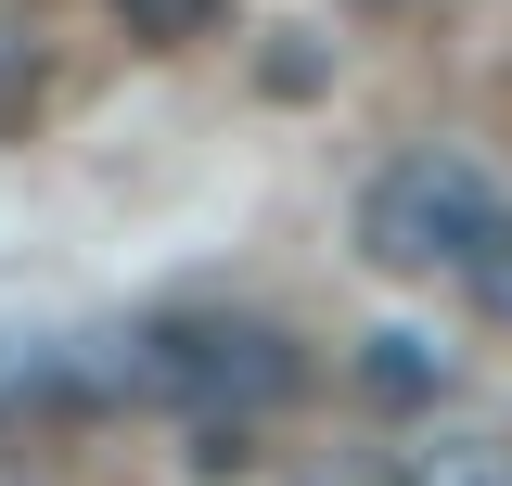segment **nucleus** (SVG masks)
Instances as JSON below:
<instances>
[{"mask_svg": "<svg viewBox=\"0 0 512 486\" xmlns=\"http://www.w3.org/2000/svg\"><path fill=\"white\" fill-rule=\"evenodd\" d=\"M90 384L103 397H167L192 423H256L308 384V359L269 320H154V333H116V359H90Z\"/></svg>", "mask_w": 512, "mask_h": 486, "instance_id": "1", "label": "nucleus"}, {"mask_svg": "<svg viewBox=\"0 0 512 486\" xmlns=\"http://www.w3.org/2000/svg\"><path fill=\"white\" fill-rule=\"evenodd\" d=\"M487 231H500V192H487V167L461 141H410L359 192V256L384 282H461L487 256Z\"/></svg>", "mask_w": 512, "mask_h": 486, "instance_id": "2", "label": "nucleus"}, {"mask_svg": "<svg viewBox=\"0 0 512 486\" xmlns=\"http://www.w3.org/2000/svg\"><path fill=\"white\" fill-rule=\"evenodd\" d=\"M359 384H372L384 410H423L448 384V346H423V333H372V359H359Z\"/></svg>", "mask_w": 512, "mask_h": 486, "instance_id": "3", "label": "nucleus"}, {"mask_svg": "<svg viewBox=\"0 0 512 486\" xmlns=\"http://www.w3.org/2000/svg\"><path fill=\"white\" fill-rule=\"evenodd\" d=\"M397 486H512V448L500 435H436V448H410Z\"/></svg>", "mask_w": 512, "mask_h": 486, "instance_id": "4", "label": "nucleus"}, {"mask_svg": "<svg viewBox=\"0 0 512 486\" xmlns=\"http://www.w3.org/2000/svg\"><path fill=\"white\" fill-rule=\"evenodd\" d=\"M116 13H128V39H154V52H180V39H205V26H218L231 0H116Z\"/></svg>", "mask_w": 512, "mask_h": 486, "instance_id": "5", "label": "nucleus"}, {"mask_svg": "<svg viewBox=\"0 0 512 486\" xmlns=\"http://www.w3.org/2000/svg\"><path fill=\"white\" fill-rule=\"evenodd\" d=\"M26 103H39V39H26V13L0 0V128L26 116Z\"/></svg>", "mask_w": 512, "mask_h": 486, "instance_id": "6", "label": "nucleus"}, {"mask_svg": "<svg viewBox=\"0 0 512 486\" xmlns=\"http://www.w3.org/2000/svg\"><path fill=\"white\" fill-rule=\"evenodd\" d=\"M461 282H474V307H487V320H512V205H500V231H487V256H474Z\"/></svg>", "mask_w": 512, "mask_h": 486, "instance_id": "7", "label": "nucleus"}, {"mask_svg": "<svg viewBox=\"0 0 512 486\" xmlns=\"http://www.w3.org/2000/svg\"><path fill=\"white\" fill-rule=\"evenodd\" d=\"M295 486H397V474H384V461H308Z\"/></svg>", "mask_w": 512, "mask_h": 486, "instance_id": "8", "label": "nucleus"}]
</instances>
